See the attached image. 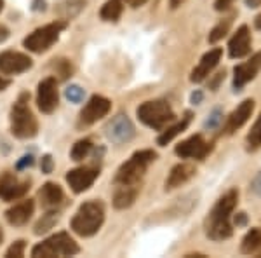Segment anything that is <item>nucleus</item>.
Instances as JSON below:
<instances>
[{"label":"nucleus","instance_id":"nucleus-12","mask_svg":"<svg viewBox=\"0 0 261 258\" xmlns=\"http://www.w3.org/2000/svg\"><path fill=\"white\" fill-rule=\"evenodd\" d=\"M33 66L30 56L16 51H4L0 53V74L2 75H19L28 72Z\"/></svg>","mask_w":261,"mask_h":258},{"label":"nucleus","instance_id":"nucleus-31","mask_svg":"<svg viewBox=\"0 0 261 258\" xmlns=\"http://www.w3.org/2000/svg\"><path fill=\"white\" fill-rule=\"evenodd\" d=\"M54 68H56L58 75H60L61 79H68L71 75V72H73V68H71V63L68 60H58L56 63H54Z\"/></svg>","mask_w":261,"mask_h":258},{"label":"nucleus","instance_id":"nucleus-40","mask_svg":"<svg viewBox=\"0 0 261 258\" xmlns=\"http://www.w3.org/2000/svg\"><path fill=\"white\" fill-rule=\"evenodd\" d=\"M9 35H11L9 28H7L6 25H0V44H2V42H6L7 39H9Z\"/></svg>","mask_w":261,"mask_h":258},{"label":"nucleus","instance_id":"nucleus-14","mask_svg":"<svg viewBox=\"0 0 261 258\" xmlns=\"http://www.w3.org/2000/svg\"><path fill=\"white\" fill-rule=\"evenodd\" d=\"M221 56H223V49L221 48H214L211 51L204 54L200 58V63L192 70V75H190V80L193 84H199L202 80H205L211 75V72L216 68L218 63L221 61Z\"/></svg>","mask_w":261,"mask_h":258},{"label":"nucleus","instance_id":"nucleus-46","mask_svg":"<svg viewBox=\"0 0 261 258\" xmlns=\"http://www.w3.org/2000/svg\"><path fill=\"white\" fill-rule=\"evenodd\" d=\"M254 27H256V30H259V32H261V12L254 18Z\"/></svg>","mask_w":261,"mask_h":258},{"label":"nucleus","instance_id":"nucleus-35","mask_svg":"<svg viewBox=\"0 0 261 258\" xmlns=\"http://www.w3.org/2000/svg\"><path fill=\"white\" fill-rule=\"evenodd\" d=\"M40 168H42V173H45V175H49V173H53L54 160H53V157H50L49 154L42 157V160H40Z\"/></svg>","mask_w":261,"mask_h":258},{"label":"nucleus","instance_id":"nucleus-25","mask_svg":"<svg viewBox=\"0 0 261 258\" xmlns=\"http://www.w3.org/2000/svg\"><path fill=\"white\" fill-rule=\"evenodd\" d=\"M122 12H124V2L122 0H108L103 7H101V19L103 21H112V23H117L120 19Z\"/></svg>","mask_w":261,"mask_h":258},{"label":"nucleus","instance_id":"nucleus-36","mask_svg":"<svg viewBox=\"0 0 261 258\" xmlns=\"http://www.w3.org/2000/svg\"><path fill=\"white\" fill-rule=\"evenodd\" d=\"M251 190L258 197H261V173H258V175L254 176V180H252V183H251Z\"/></svg>","mask_w":261,"mask_h":258},{"label":"nucleus","instance_id":"nucleus-23","mask_svg":"<svg viewBox=\"0 0 261 258\" xmlns=\"http://www.w3.org/2000/svg\"><path fill=\"white\" fill-rule=\"evenodd\" d=\"M192 117H193V113L192 112H185V115L181 117V121L179 122H176L174 126H171V128H167V129H162V133L159 134V138H157V143L161 147H166L167 143H171L172 139H174L178 134L183 133L185 129L188 128V124L192 122Z\"/></svg>","mask_w":261,"mask_h":258},{"label":"nucleus","instance_id":"nucleus-20","mask_svg":"<svg viewBox=\"0 0 261 258\" xmlns=\"http://www.w3.org/2000/svg\"><path fill=\"white\" fill-rule=\"evenodd\" d=\"M33 211H35V202L32 199H24V201L14 204L12 208H9L6 211V218L11 225L14 227H23L30 222Z\"/></svg>","mask_w":261,"mask_h":258},{"label":"nucleus","instance_id":"nucleus-45","mask_svg":"<svg viewBox=\"0 0 261 258\" xmlns=\"http://www.w3.org/2000/svg\"><path fill=\"white\" fill-rule=\"evenodd\" d=\"M183 4H185V0H171V9H178Z\"/></svg>","mask_w":261,"mask_h":258},{"label":"nucleus","instance_id":"nucleus-24","mask_svg":"<svg viewBox=\"0 0 261 258\" xmlns=\"http://www.w3.org/2000/svg\"><path fill=\"white\" fill-rule=\"evenodd\" d=\"M258 249H261V227H252L244 236L241 251L246 253V255H251V253H256Z\"/></svg>","mask_w":261,"mask_h":258},{"label":"nucleus","instance_id":"nucleus-47","mask_svg":"<svg viewBox=\"0 0 261 258\" xmlns=\"http://www.w3.org/2000/svg\"><path fill=\"white\" fill-rule=\"evenodd\" d=\"M2 241H4V230H2V227H0V244H2Z\"/></svg>","mask_w":261,"mask_h":258},{"label":"nucleus","instance_id":"nucleus-19","mask_svg":"<svg viewBox=\"0 0 261 258\" xmlns=\"http://www.w3.org/2000/svg\"><path fill=\"white\" fill-rule=\"evenodd\" d=\"M39 199H40V206L45 211H56V209H60L63 206V202H65V192H63V189L58 183L47 181V183L40 189Z\"/></svg>","mask_w":261,"mask_h":258},{"label":"nucleus","instance_id":"nucleus-26","mask_svg":"<svg viewBox=\"0 0 261 258\" xmlns=\"http://www.w3.org/2000/svg\"><path fill=\"white\" fill-rule=\"evenodd\" d=\"M84 7H86V0H65L60 6L56 7L58 14L61 16L63 19H71L73 16H77Z\"/></svg>","mask_w":261,"mask_h":258},{"label":"nucleus","instance_id":"nucleus-21","mask_svg":"<svg viewBox=\"0 0 261 258\" xmlns=\"http://www.w3.org/2000/svg\"><path fill=\"white\" fill-rule=\"evenodd\" d=\"M195 173H197L195 166H192V164H187V162L176 164V166L171 169L169 176H167V180H166V190H172V189H178L181 185H185Z\"/></svg>","mask_w":261,"mask_h":258},{"label":"nucleus","instance_id":"nucleus-9","mask_svg":"<svg viewBox=\"0 0 261 258\" xmlns=\"http://www.w3.org/2000/svg\"><path fill=\"white\" fill-rule=\"evenodd\" d=\"M30 180H19L16 175L6 171L0 175V199L6 202L19 201L30 190Z\"/></svg>","mask_w":261,"mask_h":258},{"label":"nucleus","instance_id":"nucleus-44","mask_svg":"<svg viewBox=\"0 0 261 258\" xmlns=\"http://www.w3.org/2000/svg\"><path fill=\"white\" fill-rule=\"evenodd\" d=\"M11 86V80L9 79H4V77H0V91H4V89H7V87Z\"/></svg>","mask_w":261,"mask_h":258},{"label":"nucleus","instance_id":"nucleus-27","mask_svg":"<svg viewBox=\"0 0 261 258\" xmlns=\"http://www.w3.org/2000/svg\"><path fill=\"white\" fill-rule=\"evenodd\" d=\"M246 145H247V150L249 152H256L258 149H261V113H259L258 119H256L254 124H252L251 131L247 133Z\"/></svg>","mask_w":261,"mask_h":258},{"label":"nucleus","instance_id":"nucleus-16","mask_svg":"<svg viewBox=\"0 0 261 258\" xmlns=\"http://www.w3.org/2000/svg\"><path fill=\"white\" fill-rule=\"evenodd\" d=\"M107 134L113 143L122 145V143H127L129 139H133L134 126H133V122L129 121L127 115L120 113V115H117L115 119L107 126Z\"/></svg>","mask_w":261,"mask_h":258},{"label":"nucleus","instance_id":"nucleus-42","mask_svg":"<svg viewBox=\"0 0 261 258\" xmlns=\"http://www.w3.org/2000/svg\"><path fill=\"white\" fill-rule=\"evenodd\" d=\"M33 164V157L32 155H28V157H23V160L18 164V169H23L24 166H32Z\"/></svg>","mask_w":261,"mask_h":258},{"label":"nucleus","instance_id":"nucleus-2","mask_svg":"<svg viewBox=\"0 0 261 258\" xmlns=\"http://www.w3.org/2000/svg\"><path fill=\"white\" fill-rule=\"evenodd\" d=\"M105 222V206L99 201H86L70 222L71 230L81 238H91Z\"/></svg>","mask_w":261,"mask_h":258},{"label":"nucleus","instance_id":"nucleus-10","mask_svg":"<svg viewBox=\"0 0 261 258\" xmlns=\"http://www.w3.org/2000/svg\"><path fill=\"white\" fill-rule=\"evenodd\" d=\"M176 155H179L181 159H205L213 152V143L205 142L202 134H193L188 139L181 142L176 145Z\"/></svg>","mask_w":261,"mask_h":258},{"label":"nucleus","instance_id":"nucleus-29","mask_svg":"<svg viewBox=\"0 0 261 258\" xmlns=\"http://www.w3.org/2000/svg\"><path fill=\"white\" fill-rule=\"evenodd\" d=\"M91 150H92V142L89 138H84V139H79V142L75 143L73 149H71V152H70V155H71V159L79 162V160L87 159V155L91 154Z\"/></svg>","mask_w":261,"mask_h":258},{"label":"nucleus","instance_id":"nucleus-4","mask_svg":"<svg viewBox=\"0 0 261 258\" xmlns=\"http://www.w3.org/2000/svg\"><path fill=\"white\" fill-rule=\"evenodd\" d=\"M157 159V154L153 150H138L130 155L129 160H125L117 169V175L113 178L115 185H140L146 169L153 160Z\"/></svg>","mask_w":261,"mask_h":258},{"label":"nucleus","instance_id":"nucleus-17","mask_svg":"<svg viewBox=\"0 0 261 258\" xmlns=\"http://www.w3.org/2000/svg\"><path fill=\"white\" fill-rule=\"evenodd\" d=\"M251 32L246 25H242L237 32L233 33V37L228 42V56L231 60H241V58H246L247 54L251 53Z\"/></svg>","mask_w":261,"mask_h":258},{"label":"nucleus","instance_id":"nucleus-22","mask_svg":"<svg viewBox=\"0 0 261 258\" xmlns=\"http://www.w3.org/2000/svg\"><path fill=\"white\" fill-rule=\"evenodd\" d=\"M115 194H113V206L115 209H127L134 204L138 194H140V185H115Z\"/></svg>","mask_w":261,"mask_h":258},{"label":"nucleus","instance_id":"nucleus-37","mask_svg":"<svg viewBox=\"0 0 261 258\" xmlns=\"http://www.w3.org/2000/svg\"><path fill=\"white\" fill-rule=\"evenodd\" d=\"M233 4V0H216L214 2V9L216 11H226Z\"/></svg>","mask_w":261,"mask_h":258},{"label":"nucleus","instance_id":"nucleus-6","mask_svg":"<svg viewBox=\"0 0 261 258\" xmlns=\"http://www.w3.org/2000/svg\"><path fill=\"white\" fill-rule=\"evenodd\" d=\"M66 27H68V21L66 19H58L49 25H44V27L33 30L30 35L23 40V45L30 51V53H35V54L45 53V51H49L53 48L54 42H58L60 35L66 30Z\"/></svg>","mask_w":261,"mask_h":258},{"label":"nucleus","instance_id":"nucleus-34","mask_svg":"<svg viewBox=\"0 0 261 258\" xmlns=\"http://www.w3.org/2000/svg\"><path fill=\"white\" fill-rule=\"evenodd\" d=\"M221 122H223V113H221V110H214V112L211 113V117L207 119V122H205V128L216 129V128H220Z\"/></svg>","mask_w":261,"mask_h":258},{"label":"nucleus","instance_id":"nucleus-43","mask_svg":"<svg viewBox=\"0 0 261 258\" xmlns=\"http://www.w3.org/2000/svg\"><path fill=\"white\" fill-rule=\"evenodd\" d=\"M246 6L249 7V9H256V7L261 6V0H246Z\"/></svg>","mask_w":261,"mask_h":258},{"label":"nucleus","instance_id":"nucleus-5","mask_svg":"<svg viewBox=\"0 0 261 258\" xmlns=\"http://www.w3.org/2000/svg\"><path fill=\"white\" fill-rule=\"evenodd\" d=\"M138 119L143 124L155 131H162L169 122L176 119V113L172 112L169 101L166 100H150L141 103L136 110Z\"/></svg>","mask_w":261,"mask_h":258},{"label":"nucleus","instance_id":"nucleus-41","mask_svg":"<svg viewBox=\"0 0 261 258\" xmlns=\"http://www.w3.org/2000/svg\"><path fill=\"white\" fill-rule=\"evenodd\" d=\"M202 100H204V95H202V91H195L192 95V103L193 105H199Z\"/></svg>","mask_w":261,"mask_h":258},{"label":"nucleus","instance_id":"nucleus-38","mask_svg":"<svg viewBox=\"0 0 261 258\" xmlns=\"http://www.w3.org/2000/svg\"><path fill=\"white\" fill-rule=\"evenodd\" d=\"M233 223H235L237 227H246V225H247V217H246V213H237V215H235Z\"/></svg>","mask_w":261,"mask_h":258},{"label":"nucleus","instance_id":"nucleus-13","mask_svg":"<svg viewBox=\"0 0 261 258\" xmlns=\"http://www.w3.org/2000/svg\"><path fill=\"white\" fill-rule=\"evenodd\" d=\"M99 176V168L94 166H82V168H75L71 171L66 173V181H68L70 189L75 194H82L87 189L92 187L96 180Z\"/></svg>","mask_w":261,"mask_h":258},{"label":"nucleus","instance_id":"nucleus-7","mask_svg":"<svg viewBox=\"0 0 261 258\" xmlns=\"http://www.w3.org/2000/svg\"><path fill=\"white\" fill-rule=\"evenodd\" d=\"M81 253V246L70 238L66 232H58L42 243L35 244L32 249V256L53 258V256H73Z\"/></svg>","mask_w":261,"mask_h":258},{"label":"nucleus","instance_id":"nucleus-48","mask_svg":"<svg viewBox=\"0 0 261 258\" xmlns=\"http://www.w3.org/2000/svg\"><path fill=\"white\" fill-rule=\"evenodd\" d=\"M4 11V0H0V12Z\"/></svg>","mask_w":261,"mask_h":258},{"label":"nucleus","instance_id":"nucleus-18","mask_svg":"<svg viewBox=\"0 0 261 258\" xmlns=\"http://www.w3.org/2000/svg\"><path fill=\"white\" fill-rule=\"evenodd\" d=\"M254 112V100L249 98V100H244L237 108L228 115V119L225 122V134H233L237 129H241L249 117L252 115Z\"/></svg>","mask_w":261,"mask_h":258},{"label":"nucleus","instance_id":"nucleus-3","mask_svg":"<svg viewBox=\"0 0 261 258\" xmlns=\"http://www.w3.org/2000/svg\"><path fill=\"white\" fill-rule=\"evenodd\" d=\"M30 95L21 92L18 101L11 108V133L19 139H30L39 133V122L28 107Z\"/></svg>","mask_w":261,"mask_h":258},{"label":"nucleus","instance_id":"nucleus-15","mask_svg":"<svg viewBox=\"0 0 261 258\" xmlns=\"http://www.w3.org/2000/svg\"><path fill=\"white\" fill-rule=\"evenodd\" d=\"M261 68V54H254L251 60L246 63H241L233 68V89L241 91L247 82H251L252 79L258 75Z\"/></svg>","mask_w":261,"mask_h":258},{"label":"nucleus","instance_id":"nucleus-33","mask_svg":"<svg viewBox=\"0 0 261 258\" xmlns=\"http://www.w3.org/2000/svg\"><path fill=\"white\" fill-rule=\"evenodd\" d=\"M66 98L70 101H73V103H79V101H82L84 98V89L79 86H71L66 89Z\"/></svg>","mask_w":261,"mask_h":258},{"label":"nucleus","instance_id":"nucleus-30","mask_svg":"<svg viewBox=\"0 0 261 258\" xmlns=\"http://www.w3.org/2000/svg\"><path fill=\"white\" fill-rule=\"evenodd\" d=\"M230 27H231V18L221 19L220 23H218L216 27H214L213 30H211V33H209V42H211V44H216L218 40H221L223 37L228 33Z\"/></svg>","mask_w":261,"mask_h":258},{"label":"nucleus","instance_id":"nucleus-32","mask_svg":"<svg viewBox=\"0 0 261 258\" xmlns=\"http://www.w3.org/2000/svg\"><path fill=\"white\" fill-rule=\"evenodd\" d=\"M24 248H27V243H24V241H16V243L6 251V256H18V258L23 256Z\"/></svg>","mask_w":261,"mask_h":258},{"label":"nucleus","instance_id":"nucleus-39","mask_svg":"<svg viewBox=\"0 0 261 258\" xmlns=\"http://www.w3.org/2000/svg\"><path fill=\"white\" fill-rule=\"evenodd\" d=\"M122 2H124V6H129V7H134V9H136V7L145 6L148 0H122Z\"/></svg>","mask_w":261,"mask_h":258},{"label":"nucleus","instance_id":"nucleus-8","mask_svg":"<svg viewBox=\"0 0 261 258\" xmlns=\"http://www.w3.org/2000/svg\"><path fill=\"white\" fill-rule=\"evenodd\" d=\"M110 110H112V101L108 98L99 96V95L91 96V100L87 101L86 107L82 108L81 115H79V128L92 126L94 122H98L103 119V117H107Z\"/></svg>","mask_w":261,"mask_h":258},{"label":"nucleus","instance_id":"nucleus-1","mask_svg":"<svg viewBox=\"0 0 261 258\" xmlns=\"http://www.w3.org/2000/svg\"><path fill=\"white\" fill-rule=\"evenodd\" d=\"M239 190L231 189L223 197L218 199L211 213L205 218V234L211 241H225L231 238L233 234V225H231V215L237 208Z\"/></svg>","mask_w":261,"mask_h":258},{"label":"nucleus","instance_id":"nucleus-11","mask_svg":"<svg viewBox=\"0 0 261 258\" xmlns=\"http://www.w3.org/2000/svg\"><path fill=\"white\" fill-rule=\"evenodd\" d=\"M58 80L54 77H45L37 87V107L42 113H53L58 108Z\"/></svg>","mask_w":261,"mask_h":258},{"label":"nucleus","instance_id":"nucleus-28","mask_svg":"<svg viewBox=\"0 0 261 258\" xmlns=\"http://www.w3.org/2000/svg\"><path fill=\"white\" fill-rule=\"evenodd\" d=\"M58 220H60V213H58V209L56 211H47V213H45L44 217H42L39 222H37L35 230H33V232H35L37 236L45 234V232H49L50 228L56 225Z\"/></svg>","mask_w":261,"mask_h":258}]
</instances>
